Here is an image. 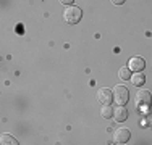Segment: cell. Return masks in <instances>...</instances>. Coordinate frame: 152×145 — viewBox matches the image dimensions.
Returning <instances> with one entry per match:
<instances>
[{"label":"cell","instance_id":"cell-5","mask_svg":"<svg viewBox=\"0 0 152 145\" xmlns=\"http://www.w3.org/2000/svg\"><path fill=\"white\" fill-rule=\"evenodd\" d=\"M97 99H99L100 103L108 105L113 100V92H112L110 89H107V87H102V89H99V92H97Z\"/></svg>","mask_w":152,"mask_h":145},{"label":"cell","instance_id":"cell-11","mask_svg":"<svg viewBox=\"0 0 152 145\" xmlns=\"http://www.w3.org/2000/svg\"><path fill=\"white\" fill-rule=\"evenodd\" d=\"M100 113H102V116L105 119H110V118H113V108L108 107V105H105V107L102 108V111H100Z\"/></svg>","mask_w":152,"mask_h":145},{"label":"cell","instance_id":"cell-7","mask_svg":"<svg viewBox=\"0 0 152 145\" xmlns=\"http://www.w3.org/2000/svg\"><path fill=\"white\" fill-rule=\"evenodd\" d=\"M126 118H128V110H126L123 105H120L118 108H115V110H113V119H115L117 123L126 121Z\"/></svg>","mask_w":152,"mask_h":145},{"label":"cell","instance_id":"cell-9","mask_svg":"<svg viewBox=\"0 0 152 145\" xmlns=\"http://www.w3.org/2000/svg\"><path fill=\"white\" fill-rule=\"evenodd\" d=\"M118 76H120V79H123V81L131 79V70H129V66H121L118 70Z\"/></svg>","mask_w":152,"mask_h":145},{"label":"cell","instance_id":"cell-14","mask_svg":"<svg viewBox=\"0 0 152 145\" xmlns=\"http://www.w3.org/2000/svg\"><path fill=\"white\" fill-rule=\"evenodd\" d=\"M75 0H60V3H65V5H70V3H73Z\"/></svg>","mask_w":152,"mask_h":145},{"label":"cell","instance_id":"cell-10","mask_svg":"<svg viewBox=\"0 0 152 145\" xmlns=\"http://www.w3.org/2000/svg\"><path fill=\"white\" fill-rule=\"evenodd\" d=\"M0 144H3V145H8V144H12V145H18L20 142H18L15 137L10 136V134H3L2 139H0Z\"/></svg>","mask_w":152,"mask_h":145},{"label":"cell","instance_id":"cell-3","mask_svg":"<svg viewBox=\"0 0 152 145\" xmlns=\"http://www.w3.org/2000/svg\"><path fill=\"white\" fill-rule=\"evenodd\" d=\"M134 102L137 103V107H147V105H151V102H152L151 92L149 90H144V89L137 90L134 95Z\"/></svg>","mask_w":152,"mask_h":145},{"label":"cell","instance_id":"cell-13","mask_svg":"<svg viewBox=\"0 0 152 145\" xmlns=\"http://www.w3.org/2000/svg\"><path fill=\"white\" fill-rule=\"evenodd\" d=\"M113 5H121V3H125V0H110Z\"/></svg>","mask_w":152,"mask_h":145},{"label":"cell","instance_id":"cell-8","mask_svg":"<svg viewBox=\"0 0 152 145\" xmlns=\"http://www.w3.org/2000/svg\"><path fill=\"white\" fill-rule=\"evenodd\" d=\"M131 82H133L134 86H137V87L142 86L144 82H146V76L142 74V71H139V72H136L134 76H131Z\"/></svg>","mask_w":152,"mask_h":145},{"label":"cell","instance_id":"cell-2","mask_svg":"<svg viewBox=\"0 0 152 145\" xmlns=\"http://www.w3.org/2000/svg\"><path fill=\"white\" fill-rule=\"evenodd\" d=\"M128 99H129V92H128V87H126V86H117L113 89V100H115V103L125 105V103H128Z\"/></svg>","mask_w":152,"mask_h":145},{"label":"cell","instance_id":"cell-1","mask_svg":"<svg viewBox=\"0 0 152 145\" xmlns=\"http://www.w3.org/2000/svg\"><path fill=\"white\" fill-rule=\"evenodd\" d=\"M83 18V12L79 7H68L66 10L63 12V20L66 21L68 24H76L79 23Z\"/></svg>","mask_w":152,"mask_h":145},{"label":"cell","instance_id":"cell-4","mask_svg":"<svg viewBox=\"0 0 152 145\" xmlns=\"http://www.w3.org/2000/svg\"><path fill=\"white\" fill-rule=\"evenodd\" d=\"M129 137H131V134H129V130L126 128H118L113 134L115 144H126L129 140Z\"/></svg>","mask_w":152,"mask_h":145},{"label":"cell","instance_id":"cell-12","mask_svg":"<svg viewBox=\"0 0 152 145\" xmlns=\"http://www.w3.org/2000/svg\"><path fill=\"white\" fill-rule=\"evenodd\" d=\"M146 123L152 126V110H149V111L146 113Z\"/></svg>","mask_w":152,"mask_h":145},{"label":"cell","instance_id":"cell-6","mask_svg":"<svg viewBox=\"0 0 152 145\" xmlns=\"http://www.w3.org/2000/svg\"><path fill=\"white\" fill-rule=\"evenodd\" d=\"M128 66H129L131 71L139 72V71H142L144 68H146V61H144V58H141V57H133L131 60H129Z\"/></svg>","mask_w":152,"mask_h":145}]
</instances>
